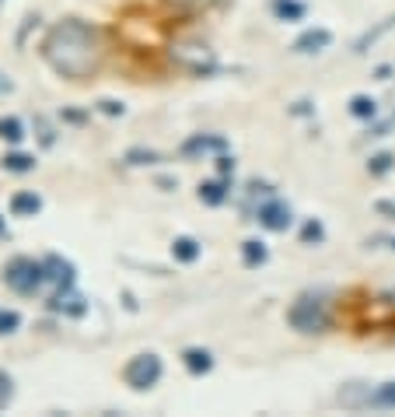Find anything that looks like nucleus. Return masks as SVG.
I'll use <instances>...</instances> for the list:
<instances>
[{
	"mask_svg": "<svg viewBox=\"0 0 395 417\" xmlns=\"http://www.w3.org/2000/svg\"><path fill=\"white\" fill-rule=\"evenodd\" d=\"M42 60L67 81H88L102 67L98 28L84 18H64L42 39Z\"/></svg>",
	"mask_w": 395,
	"mask_h": 417,
	"instance_id": "f257e3e1",
	"label": "nucleus"
},
{
	"mask_svg": "<svg viewBox=\"0 0 395 417\" xmlns=\"http://www.w3.org/2000/svg\"><path fill=\"white\" fill-rule=\"evenodd\" d=\"M4 281H8L11 291H18V295H25V298L39 295V291L49 284L46 263H42V259H28V256H15V259H11V263L4 267Z\"/></svg>",
	"mask_w": 395,
	"mask_h": 417,
	"instance_id": "f03ea898",
	"label": "nucleus"
},
{
	"mask_svg": "<svg viewBox=\"0 0 395 417\" xmlns=\"http://www.w3.org/2000/svg\"><path fill=\"white\" fill-rule=\"evenodd\" d=\"M287 319H291V326L301 330V333H318V330H325V323H329V305H325L322 295H301V298L291 305Z\"/></svg>",
	"mask_w": 395,
	"mask_h": 417,
	"instance_id": "7ed1b4c3",
	"label": "nucleus"
},
{
	"mask_svg": "<svg viewBox=\"0 0 395 417\" xmlns=\"http://www.w3.org/2000/svg\"><path fill=\"white\" fill-rule=\"evenodd\" d=\"M161 372H164V364H161V358H157L154 351H144V354H133V358L126 361V369H123V382H126L130 389L144 393V389L157 386Z\"/></svg>",
	"mask_w": 395,
	"mask_h": 417,
	"instance_id": "20e7f679",
	"label": "nucleus"
},
{
	"mask_svg": "<svg viewBox=\"0 0 395 417\" xmlns=\"http://www.w3.org/2000/svg\"><path fill=\"white\" fill-rule=\"evenodd\" d=\"M256 221H259L262 228H269V232H287V228H291V221H294V214H291V207H287L284 200L269 196V200L259 207Z\"/></svg>",
	"mask_w": 395,
	"mask_h": 417,
	"instance_id": "39448f33",
	"label": "nucleus"
},
{
	"mask_svg": "<svg viewBox=\"0 0 395 417\" xmlns=\"http://www.w3.org/2000/svg\"><path fill=\"white\" fill-rule=\"evenodd\" d=\"M52 312H60V316H70V319H81L88 312V298L74 288H64V291H52L49 302H46Z\"/></svg>",
	"mask_w": 395,
	"mask_h": 417,
	"instance_id": "423d86ee",
	"label": "nucleus"
},
{
	"mask_svg": "<svg viewBox=\"0 0 395 417\" xmlns=\"http://www.w3.org/2000/svg\"><path fill=\"white\" fill-rule=\"evenodd\" d=\"M46 263V277H49V284H52V291H64V288H74V277H77V270H74V263L70 259H64V256H46L42 259Z\"/></svg>",
	"mask_w": 395,
	"mask_h": 417,
	"instance_id": "0eeeda50",
	"label": "nucleus"
},
{
	"mask_svg": "<svg viewBox=\"0 0 395 417\" xmlns=\"http://www.w3.org/2000/svg\"><path fill=\"white\" fill-rule=\"evenodd\" d=\"M329 46H332V32L329 28H308V32H301L294 39V53L311 57V53H322V49H329Z\"/></svg>",
	"mask_w": 395,
	"mask_h": 417,
	"instance_id": "6e6552de",
	"label": "nucleus"
},
{
	"mask_svg": "<svg viewBox=\"0 0 395 417\" xmlns=\"http://www.w3.org/2000/svg\"><path fill=\"white\" fill-rule=\"evenodd\" d=\"M182 364H186L189 376H206L213 369V354L206 347H186L182 351Z\"/></svg>",
	"mask_w": 395,
	"mask_h": 417,
	"instance_id": "1a4fd4ad",
	"label": "nucleus"
},
{
	"mask_svg": "<svg viewBox=\"0 0 395 417\" xmlns=\"http://www.w3.org/2000/svg\"><path fill=\"white\" fill-rule=\"evenodd\" d=\"M364 410H395V382H381L367 389Z\"/></svg>",
	"mask_w": 395,
	"mask_h": 417,
	"instance_id": "9d476101",
	"label": "nucleus"
},
{
	"mask_svg": "<svg viewBox=\"0 0 395 417\" xmlns=\"http://www.w3.org/2000/svg\"><path fill=\"white\" fill-rule=\"evenodd\" d=\"M228 144H224V137H213V133H196L182 144V154L186 158H196V154H206V151H224Z\"/></svg>",
	"mask_w": 395,
	"mask_h": 417,
	"instance_id": "9b49d317",
	"label": "nucleus"
},
{
	"mask_svg": "<svg viewBox=\"0 0 395 417\" xmlns=\"http://www.w3.org/2000/svg\"><path fill=\"white\" fill-rule=\"evenodd\" d=\"M11 211H15L18 218H35V214L42 211V196H39L35 189L15 193V196H11Z\"/></svg>",
	"mask_w": 395,
	"mask_h": 417,
	"instance_id": "f8f14e48",
	"label": "nucleus"
},
{
	"mask_svg": "<svg viewBox=\"0 0 395 417\" xmlns=\"http://www.w3.org/2000/svg\"><path fill=\"white\" fill-rule=\"evenodd\" d=\"M172 252H175V259H179V263H196V259H200V252H203V245H200L196 239L182 235V239H175V242H172Z\"/></svg>",
	"mask_w": 395,
	"mask_h": 417,
	"instance_id": "ddd939ff",
	"label": "nucleus"
},
{
	"mask_svg": "<svg viewBox=\"0 0 395 417\" xmlns=\"http://www.w3.org/2000/svg\"><path fill=\"white\" fill-rule=\"evenodd\" d=\"M273 15L280 21H301L308 15V8L301 4V0H273Z\"/></svg>",
	"mask_w": 395,
	"mask_h": 417,
	"instance_id": "4468645a",
	"label": "nucleus"
},
{
	"mask_svg": "<svg viewBox=\"0 0 395 417\" xmlns=\"http://www.w3.org/2000/svg\"><path fill=\"white\" fill-rule=\"evenodd\" d=\"M350 113H354L357 120H374V116H378V102H374L371 95H354V98H350Z\"/></svg>",
	"mask_w": 395,
	"mask_h": 417,
	"instance_id": "2eb2a0df",
	"label": "nucleus"
},
{
	"mask_svg": "<svg viewBox=\"0 0 395 417\" xmlns=\"http://www.w3.org/2000/svg\"><path fill=\"white\" fill-rule=\"evenodd\" d=\"M266 245L259 242V239H249L245 245H242V259H245V267H262L266 263Z\"/></svg>",
	"mask_w": 395,
	"mask_h": 417,
	"instance_id": "dca6fc26",
	"label": "nucleus"
},
{
	"mask_svg": "<svg viewBox=\"0 0 395 417\" xmlns=\"http://www.w3.org/2000/svg\"><path fill=\"white\" fill-rule=\"evenodd\" d=\"M200 200H203V203H210V207H217V203H224V200H228V186H224L220 179L203 183V186H200Z\"/></svg>",
	"mask_w": 395,
	"mask_h": 417,
	"instance_id": "f3484780",
	"label": "nucleus"
},
{
	"mask_svg": "<svg viewBox=\"0 0 395 417\" xmlns=\"http://www.w3.org/2000/svg\"><path fill=\"white\" fill-rule=\"evenodd\" d=\"M4 169L8 172H32L35 158H32V154H25V151H11V154H4Z\"/></svg>",
	"mask_w": 395,
	"mask_h": 417,
	"instance_id": "a211bd4d",
	"label": "nucleus"
},
{
	"mask_svg": "<svg viewBox=\"0 0 395 417\" xmlns=\"http://www.w3.org/2000/svg\"><path fill=\"white\" fill-rule=\"evenodd\" d=\"M0 137L11 140V144H21V140H25V127H21V120H15V116H0Z\"/></svg>",
	"mask_w": 395,
	"mask_h": 417,
	"instance_id": "6ab92c4d",
	"label": "nucleus"
},
{
	"mask_svg": "<svg viewBox=\"0 0 395 417\" xmlns=\"http://www.w3.org/2000/svg\"><path fill=\"white\" fill-rule=\"evenodd\" d=\"M35 137H39L42 147H52V144H56V127H52L46 116H35Z\"/></svg>",
	"mask_w": 395,
	"mask_h": 417,
	"instance_id": "aec40b11",
	"label": "nucleus"
},
{
	"mask_svg": "<svg viewBox=\"0 0 395 417\" xmlns=\"http://www.w3.org/2000/svg\"><path fill=\"white\" fill-rule=\"evenodd\" d=\"M157 162V151L151 147H130L126 151V165H154Z\"/></svg>",
	"mask_w": 395,
	"mask_h": 417,
	"instance_id": "412c9836",
	"label": "nucleus"
},
{
	"mask_svg": "<svg viewBox=\"0 0 395 417\" xmlns=\"http://www.w3.org/2000/svg\"><path fill=\"white\" fill-rule=\"evenodd\" d=\"M322 239H325V228H322V221H315V218H311V221H305V228H301V242H305V245H311V242L318 245Z\"/></svg>",
	"mask_w": 395,
	"mask_h": 417,
	"instance_id": "4be33fe9",
	"label": "nucleus"
},
{
	"mask_svg": "<svg viewBox=\"0 0 395 417\" xmlns=\"http://www.w3.org/2000/svg\"><path fill=\"white\" fill-rule=\"evenodd\" d=\"M392 25H395V18H388V21H381V25H378L374 32H367V35H364V39H360V42L354 46V53H367V46H371V42H378V35H381V32H388Z\"/></svg>",
	"mask_w": 395,
	"mask_h": 417,
	"instance_id": "5701e85b",
	"label": "nucleus"
},
{
	"mask_svg": "<svg viewBox=\"0 0 395 417\" xmlns=\"http://www.w3.org/2000/svg\"><path fill=\"white\" fill-rule=\"evenodd\" d=\"M15 400V379L8 372H0V410H8Z\"/></svg>",
	"mask_w": 395,
	"mask_h": 417,
	"instance_id": "b1692460",
	"label": "nucleus"
},
{
	"mask_svg": "<svg viewBox=\"0 0 395 417\" xmlns=\"http://www.w3.org/2000/svg\"><path fill=\"white\" fill-rule=\"evenodd\" d=\"M392 162H395L392 154H374V158L367 162V169H371V176H385L392 169Z\"/></svg>",
	"mask_w": 395,
	"mask_h": 417,
	"instance_id": "393cba45",
	"label": "nucleus"
},
{
	"mask_svg": "<svg viewBox=\"0 0 395 417\" xmlns=\"http://www.w3.org/2000/svg\"><path fill=\"white\" fill-rule=\"evenodd\" d=\"M18 326H21L18 312H0V333H15Z\"/></svg>",
	"mask_w": 395,
	"mask_h": 417,
	"instance_id": "a878e982",
	"label": "nucleus"
},
{
	"mask_svg": "<svg viewBox=\"0 0 395 417\" xmlns=\"http://www.w3.org/2000/svg\"><path fill=\"white\" fill-rule=\"evenodd\" d=\"M98 109H102L105 116H123V113H126V106H123V102H116V98H102Z\"/></svg>",
	"mask_w": 395,
	"mask_h": 417,
	"instance_id": "bb28decb",
	"label": "nucleus"
},
{
	"mask_svg": "<svg viewBox=\"0 0 395 417\" xmlns=\"http://www.w3.org/2000/svg\"><path fill=\"white\" fill-rule=\"evenodd\" d=\"M64 120H70V123H84V113H74V109H67V113H64Z\"/></svg>",
	"mask_w": 395,
	"mask_h": 417,
	"instance_id": "cd10ccee",
	"label": "nucleus"
},
{
	"mask_svg": "<svg viewBox=\"0 0 395 417\" xmlns=\"http://www.w3.org/2000/svg\"><path fill=\"white\" fill-rule=\"evenodd\" d=\"M220 172H224V176L235 172V162H231V158H220Z\"/></svg>",
	"mask_w": 395,
	"mask_h": 417,
	"instance_id": "c85d7f7f",
	"label": "nucleus"
},
{
	"mask_svg": "<svg viewBox=\"0 0 395 417\" xmlns=\"http://www.w3.org/2000/svg\"><path fill=\"white\" fill-rule=\"evenodd\" d=\"M0 91H11V81H8L4 74H0Z\"/></svg>",
	"mask_w": 395,
	"mask_h": 417,
	"instance_id": "c756f323",
	"label": "nucleus"
},
{
	"mask_svg": "<svg viewBox=\"0 0 395 417\" xmlns=\"http://www.w3.org/2000/svg\"><path fill=\"white\" fill-rule=\"evenodd\" d=\"M0 235H8V225H4V218H0Z\"/></svg>",
	"mask_w": 395,
	"mask_h": 417,
	"instance_id": "7c9ffc66",
	"label": "nucleus"
},
{
	"mask_svg": "<svg viewBox=\"0 0 395 417\" xmlns=\"http://www.w3.org/2000/svg\"><path fill=\"white\" fill-rule=\"evenodd\" d=\"M0 4H4V0H0Z\"/></svg>",
	"mask_w": 395,
	"mask_h": 417,
	"instance_id": "2f4dec72",
	"label": "nucleus"
}]
</instances>
